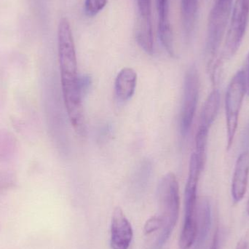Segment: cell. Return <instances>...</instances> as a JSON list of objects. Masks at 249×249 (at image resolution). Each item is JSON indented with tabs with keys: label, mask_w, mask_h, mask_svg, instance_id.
I'll list each match as a JSON object with an SVG mask.
<instances>
[{
	"label": "cell",
	"mask_w": 249,
	"mask_h": 249,
	"mask_svg": "<svg viewBox=\"0 0 249 249\" xmlns=\"http://www.w3.org/2000/svg\"><path fill=\"white\" fill-rule=\"evenodd\" d=\"M158 198L162 226L156 247L158 249H161L172 234L179 213V187L174 173H168L161 178L158 184Z\"/></svg>",
	"instance_id": "obj_1"
},
{
	"label": "cell",
	"mask_w": 249,
	"mask_h": 249,
	"mask_svg": "<svg viewBox=\"0 0 249 249\" xmlns=\"http://www.w3.org/2000/svg\"><path fill=\"white\" fill-rule=\"evenodd\" d=\"M204 165L200 162L196 154L190 158L188 178L184 191V222L180 235L181 249H188L196 242L197 236V190L199 178Z\"/></svg>",
	"instance_id": "obj_2"
},
{
	"label": "cell",
	"mask_w": 249,
	"mask_h": 249,
	"mask_svg": "<svg viewBox=\"0 0 249 249\" xmlns=\"http://www.w3.org/2000/svg\"><path fill=\"white\" fill-rule=\"evenodd\" d=\"M232 5L233 0H216L209 14L206 53L209 58V68L212 71V74L217 72L220 66L218 54L228 29Z\"/></svg>",
	"instance_id": "obj_3"
},
{
	"label": "cell",
	"mask_w": 249,
	"mask_h": 249,
	"mask_svg": "<svg viewBox=\"0 0 249 249\" xmlns=\"http://www.w3.org/2000/svg\"><path fill=\"white\" fill-rule=\"evenodd\" d=\"M247 93L245 72L244 69L237 71L228 86L225 98L227 121V149L229 150L233 143L238 128L240 112Z\"/></svg>",
	"instance_id": "obj_4"
},
{
	"label": "cell",
	"mask_w": 249,
	"mask_h": 249,
	"mask_svg": "<svg viewBox=\"0 0 249 249\" xmlns=\"http://www.w3.org/2000/svg\"><path fill=\"white\" fill-rule=\"evenodd\" d=\"M63 96L71 125L78 134H86L83 93L79 86V75L61 76Z\"/></svg>",
	"instance_id": "obj_5"
},
{
	"label": "cell",
	"mask_w": 249,
	"mask_h": 249,
	"mask_svg": "<svg viewBox=\"0 0 249 249\" xmlns=\"http://www.w3.org/2000/svg\"><path fill=\"white\" fill-rule=\"evenodd\" d=\"M232 10L222 53L225 59L232 58L242 44L249 23V0H235Z\"/></svg>",
	"instance_id": "obj_6"
},
{
	"label": "cell",
	"mask_w": 249,
	"mask_h": 249,
	"mask_svg": "<svg viewBox=\"0 0 249 249\" xmlns=\"http://www.w3.org/2000/svg\"><path fill=\"white\" fill-rule=\"evenodd\" d=\"M200 79L196 66L190 67L184 77V93L180 115V129L182 136L190 131L198 102Z\"/></svg>",
	"instance_id": "obj_7"
},
{
	"label": "cell",
	"mask_w": 249,
	"mask_h": 249,
	"mask_svg": "<svg viewBox=\"0 0 249 249\" xmlns=\"http://www.w3.org/2000/svg\"><path fill=\"white\" fill-rule=\"evenodd\" d=\"M58 48L61 76L78 75L72 31L66 18H62L58 23Z\"/></svg>",
	"instance_id": "obj_8"
},
{
	"label": "cell",
	"mask_w": 249,
	"mask_h": 249,
	"mask_svg": "<svg viewBox=\"0 0 249 249\" xmlns=\"http://www.w3.org/2000/svg\"><path fill=\"white\" fill-rule=\"evenodd\" d=\"M138 17L136 38L139 46L147 54L154 52V37L152 24V0H136Z\"/></svg>",
	"instance_id": "obj_9"
},
{
	"label": "cell",
	"mask_w": 249,
	"mask_h": 249,
	"mask_svg": "<svg viewBox=\"0 0 249 249\" xmlns=\"http://www.w3.org/2000/svg\"><path fill=\"white\" fill-rule=\"evenodd\" d=\"M131 225L121 207L112 213L111 222L110 246L112 249H128L133 240Z\"/></svg>",
	"instance_id": "obj_10"
},
{
	"label": "cell",
	"mask_w": 249,
	"mask_h": 249,
	"mask_svg": "<svg viewBox=\"0 0 249 249\" xmlns=\"http://www.w3.org/2000/svg\"><path fill=\"white\" fill-rule=\"evenodd\" d=\"M158 15V34L161 43L170 55L174 56V35L170 21V0H155Z\"/></svg>",
	"instance_id": "obj_11"
},
{
	"label": "cell",
	"mask_w": 249,
	"mask_h": 249,
	"mask_svg": "<svg viewBox=\"0 0 249 249\" xmlns=\"http://www.w3.org/2000/svg\"><path fill=\"white\" fill-rule=\"evenodd\" d=\"M249 175V152L245 151L238 157L235 164L232 182V197L234 203L243 200L248 187Z\"/></svg>",
	"instance_id": "obj_12"
},
{
	"label": "cell",
	"mask_w": 249,
	"mask_h": 249,
	"mask_svg": "<svg viewBox=\"0 0 249 249\" xmlns=\"http://www.w3.org/2000/svg\"><path fill=\"white\" fill-rule=\"evenodd\" d=\"M137 74L133 69L125 67L121 70L115 80V93L122 102L131 99L136 90Z\"/></svg>",
	"instance_id": "obj_13"
},
{
	"label": "cell",
	"mask_w": 249,
	"mask_h": 249,
	"mask_svg": "<svg viewBox=\"0 0 249 249\" xmlns=\"http://www.w3.org/2000/svg\"><path fill=\"white\" fill-rule=\"evenodd\" d=\"M212 212L211 206L207 199L203 198L197 203V236L196 242L200 247L207 237L210 231Z\"/></svg>",
	"instance_id": "obj_14"
},
{
	"label": "cell",
	"mask_w": 249,
	"mask_h": 249,
	"mask_svg": "<svg viewBox=\"0 0 249 249\" xmlns=\"http://www.w3.org/2000/svg\"><path fill=\"white\" fill-rule=\"evenodd\" d=\"M220 106V93L217 89H214L206 99L201 115H200V125L210 130L219 112Z\"/></svg>",
	"instance_id": "obj_15"
},
{
	"label": "cell",
	"mask_w": 249,
	"mask_h": 249,
	"mask_svg": "<svg viewBox=\"0 0 249 249\" xmlns=\"http://www.w3.org/2000/svg\"><path fill=\"white\" fill-rule=\"evenodd\" d=\"M198 0H181V16L184 33L190 37L196 27Z\"/></svg>",
	"instance_id": "obj_16"
},
{
	"label": "cell",
	"mask_w": 249,
	"mask_h": 249,
	"mask_svg": "<svg viewBox=\"0 0 249 249\" xmlns=\"http://www.w3.org/2000/svg\"><path fill=\"white\" fill-rule=\"evenodd\" d=\"M209 132V129L199 126L196 136V150L195 153L204 166L206 161V149H207L206 147H207Z\"/></svg>",
	"instance_id": "obj_17"
},
{
	"label": "cell",
	"mask_w": 249,
	"mask_h": 249,
	"mask_svg": "<svg viewBox=\"0 0 249 249\" xmlns=\"http://www.w3.org/2000/svg\"><path fill=\"white\" fill-rule=\"evenodd\" d=\"M108 0H86L85 11L89 16H95L100 13L107 4Z\"/></svg>",
	"instance_id": "obj_18"
},
{
	"label": "cell",
	"mask_w": 249,
	"mask_h": 249,
	"mask_svg": "<svg viewBox=\"0 0 249 249\" xmlns=\"http://www.w3.org/2000/svg\"><path fill=\"white\" fill-rule=\"evenodd\" d=\"M162 226V221L160 216H152L150 219L146 221V224L144 225V232L145 234L152 233L158 230L161 229Z\"/></svg>",
	"instance_id": "obj_19"
},
{
	"label": "cell",
	"mask_w": 249,
	"mask_h": 249,
	"mask_svg": "<svg viewBox=\"0 0 249 249\" xmlns=\"http://www.w3.org/2000/svg\"><path fill=\"white\" fill-rule=\"evenodd\" d=\"M15 185V179L10 174H0V193L10 190Z\"/></svg>",
	"instance_id": "obj_20"
},
{
	"label": "cell",
	"mask_w": 249,
	"mask_h": 249,
	"mask_svg": "<svg viewBox=\"0 0 249 249\" xmlns=\"http://www.w3.org/2000/svg\"><path fill=\"white\" fill-rule=\"evenodd\" d=\"M91 83V78L89 75L79 76V86L83 96L89 93Z\"/></svg>",
	"instance_id": "obj_21"
},
{
	"label": "cell",
	"mask_w": 249,
	"mask_h": 249,
	"mask_svg": "<svg viewBox=\"0 0 249 249\" xmlns=\"http://www.w3.org/2000/svg\"><path fill=\"white\" fill-rule=\"evenodd\" d=\"M244 70L245 72L246 83H247V94L249 96V53L246 60V66Z\"/></svg>",
	"instance_id": "obj_22"
},
{
	"label": "cell",
	"mask_w": 249,
	"mask_h": 249,
	"mask_svg": "<svg viewBox=\"0 0 249 249\" xmlns=\"http://www.w3.org/2000/svg\"><path fill=\"white\" fill-rule=\"evenodd\" d=\"M210 249H219V235L218 230H216L213 235V241Z\"/></svg>",
	"instance_id": "obj_23"
},
{
	"label": "cell",
	"mask_w": 249,
	"mask_h": 249,
	"mask_svg": "<svg viewBox=\"0 0 249 249\" xmlns=\"http://www.w3.org/2000/svg\"><path fill=\"white\" fill-rule=\"evenodd\" d=\"M235 249H249V244L245 240H241L237 244Z\"/></svg>",
	"instance_id": "obj_24"
},
{
	"label": "cell",
	"mask_w": 249,
	"mask_h": 249,
	"mask_svg": "<svg viewBox=\"0 0 249 249\" xmlns=\"http://www.w3.org/2000/svg\"><path fill=\"white\" fill-rule=\"evenodd\" d=\"M247 213H248V215L249 216V199L248 202H247Z\"/></svg>",
	"instance_id": "obj_25"
}]
</instances>
